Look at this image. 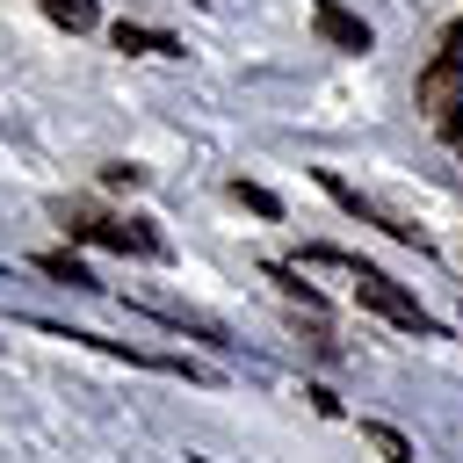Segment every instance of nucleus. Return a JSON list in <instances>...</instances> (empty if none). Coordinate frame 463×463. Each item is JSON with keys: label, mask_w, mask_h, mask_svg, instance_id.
Segmentation results:
<instances>
[{"label": "nucleus", "mask_w": 463, "mask_h": 463, "mask_svg": "<svg viewBox=\"0 0 463 463\" xmlns=\"http://www.w3.org/2000/svg\"><path fill=\"white\" fill-rule=\"evenodd\" d=\"M58 224H65V239H72V246H109V253H145V260H159V253H166V246H159V232H152L145 217H116V210L58 203Z\"/></svg>", "instance_id": "obj_1"}, {"label": "nucleus", "mask_w": 463, "mask_h": 463, "mask_svg": "<svg viewBox=\"0 0 463 463\" xmlns=\"http://www.w3.org/2000/svg\"><path fill=\"white\" fill-rule=\"evenodd\" d=\"M347 275H354V297H362V304H369L376 318H391L398 333H420V340L434 333L427 304H420V297H412V289H405L398 275H383V268H369V260H347Z\"/></svg>", "instance_id": "obj_2"}, {"label": "nucleus", "mask_w": 463, "mask_h": 463, "mask_svg": "<svg viewBox=\"0 0 463 463\" xmlns=\"http://www.w3.org/2000/svg\"><path fill=\"white\" fill-rule=\"evenodd\" d=\"M420 116L463 145V51H441L427 72H420Z\"/></svg>", "instance_id": "obj_3"}, {"label": "nucleus", "mask_w": 463, "mask_h": 463, "mask_svg": "<svg viewBox=\"0 0 463 463\" xmlns=\"http://www.w3.org/2000/svg\"><path fill=\"white\" fill-rule=\"evenodd\" d=\"M311 181H318V188H326V195H333V203H340L347 217H362V224H376V232H391V239H405V246H420V253H427V232H412V224H398L391 210H376V203H369L362 188H347V181H340L333 166H318Z\"/></svg>", "instance_id": "obj_4"}, {"label": "nucleus", "mask_w": 463, "mask_h": 463, "mask_svg": "<svg viewBox=\"0 0 463 463\" xmlns=\"http://www.w3.org/2000/svg\"><path fill=\"white\" fill-rule=\"evenodd\" d=\"M304 7H311V29H318L333 51H369V43H376V36H369V22H362V14H347L340 0H304Z\"/></svg>", "instance_id": "obj_5"}, {"label": "nucleus", "mask_w": 463, "mask_h": 463, "mask_svg": "<svg viewBox=\"0 0 463 463\" xmlns=\"http://www.w3.org/2000/svg\"><path fill=\"white\" fill-rule=\"evenodd\" d=\"M109 43H116V51H152V58H188L181 36H166V29H137V22H109Z\"/></svg>", "instance_id": "obj_6"}, {"label": "nucleus", "mask_w": 463, "mask_h": 463, "mask_svg": "<svg viewBox=\"0 0 463 463\" xmlns=\"http://www.w3.org/2000/svg\"><path fill=\"white\" fill-rule=\"evenodd\" d=\"M36 268H43L51 282H65V289H101V282H94V268H87L80 253H36Z\"/></svg>", "instance_id": "obj_7"}, {"label": "nucleus", "mask_w": 463, "mask_h": 463, "mask_svg": "<svg viewBox=\"0 0 463 463\" xmlns=\"http://www.w3.org/2000/svg\"><path fill=\"white\" fill-rule=\"evenodd\" d=\"M362 441H369V449H376L383 463H420V456H412V441H405V434H398L391 420H362Z\"/></svg>", "instance_id": "obj_8"}, {"label": "nucleus", "mask_w": 463, "mask_h": 463, "mask_svg": "<svg viewBox=\"0 0 463 463\" xmlns=\"http://www.w3.org/2000/svg\"><path fill=\"white\" fill-rule=\"evenodd\" d=\"M36 7H43V14L58 22V29H72V36L101 29V7H94V0H36Z\"/></svg>", "instance_id": "obj_9"}, {"label": "nucleus", "mask_w": 463, "mask_h": 463, "mask_svg": "<svg viewBox=\"0 0 463 463\" xmlns=\"http://www.w3.org/2000/svg\"><path fill=\"white\" fill-rule=\"evenodd\" d=\"M232 195H239L253 217H282V195H275V188H260V181H232Z\"/></svg>", "instance_id": "obj_10"}, {"label": "nucleus", "mask_w": 463, "mask_h": 463, "mask_svg": "<svg viewBox=\"0 0 463 463\" xmlns=\"http://www.w3.org/2000/svg\"><path fill=\"white\" fill-rule=\"evenodd\" d=\"M268 282H282V297H304L311 311H326V297H318L311 282H297V268H282V260H268Z\"/></svg>", "instance_id": "obj_11"}, {"label": "nucleus", "mask_w": 463, "mask_h": 463, "mask_svg": "<svg viewBox=\"0 0 463 463\" xmlns=\"http://www.w3.org/2000/svg\"><path fill=\"white\" fill-rule=\"evenodd\" d=\"M449 43H463V14H456V29H449Z\"/></svg>", "instance_id": "obj_12"}]
</instances>
